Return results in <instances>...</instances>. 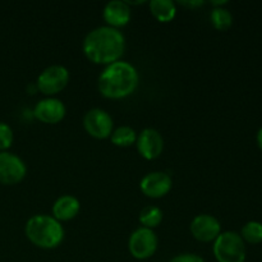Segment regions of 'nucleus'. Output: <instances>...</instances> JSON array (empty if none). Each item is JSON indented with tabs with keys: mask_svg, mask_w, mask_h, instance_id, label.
Listing matches in <instances>:
<instances>
[{
	"mask_svg": "<svg viewBox=\"0 0 262 262\" xmlns=\"http://www.w3.org/2000/svg\"><path fill=\"white\" fill-rule=\"evenodd\" d=\"M140 222L145 228L152 229L163 220V211L158 206H146L140 212Z\"/></svg>",
	"mask_w": 262,
	"mask_h": 262,
	"instance_id": "a211bd4d",
	"label": "nucleus"
},
{
	"mask_svg": "<svg viewBox=\"0 0 262 262\" xmlns=\"http://www.w3.org/2000/svg\"><path fill=\"white\" fill-rule=\"evenodd\" d=\"M150 10L160 22H170L176 17L177 7L171 0H152L150 3Z\"/></svg>",
	"mask_w": 262,
	"mask_h": 262,
	"instance_id": "2eb2a0df",
	"label": "nucleus"
},
{
	"mask_svg": "<svg viewBox=\"0 0 262 262\" xmlns=\"http://www.w3.org/2000/svg\"><path fill=\"white\" fill-rule=\"evenodd\" d=\"M27 173L26 164L12 152H0V183L12 186L22 181Z\"/></svg>",
	"mask_w": 262,
	"mask_h": 262,
	"instance_id": "0eeeda50",
	"label": "nucleus"
},
{
	"mask_svg": "<svg viewBox=\"0 0 262 262\" xmlns=\"http://www.w3.org/2000/svg\"><path fill=\"white\" fill-rule=\"evenodd\" d=\"M82 49L87 58L96 64H112L119 60L125 49V38L118 28L101 26L90 31Z\"/></svg>",
	"mask_w": 262,
	"mask_h": 262,
	"instance_id": "f257e3e1",
	"label": "nucleus"
},
{
	"mask_svg": "<svg viewBox=\"0 0 262 262\" xmlns=\"http://www.w3.org/2000/svg\"><path fill=\"white\" fill-rule=\"evenodd\" d=\"M140 76L132 64L115 61L109 64L99 77V90L102 96L109 99H123L137 89Z\"/></svg>",
	"mask_w": 262,
	"mask_h": 262,
	"instance_id": "f03ea898",
	"label": "nucleus"
},
{
	"mask_svg": "<svg viewBox=\"0 0 262 262\" xmlns=\"http://www.w3.org/2000/svg\"><path fill=\"white\" fill-rule=\"evenodd\" d=\"M33 115L40 122L48 123V124H55L59 123L66 117V105L63 101L54 97L42 99L36 104L33 109Z\"/></svg>",
	"mask_w": 262,
	"mask_h": 262,
	"instance_id": "f8f14e48",
	"label": "nucleus"
},
{
	"mask_svg": "<svg viewBox=\"0 0 262 262\" xmlns=\"http://www.w3.org/2000/svg\"><path fill=\"white\" fill-rule=\"evenodd\" d=\"M169 262H205L204 258L200 257L199 255L194 253H182V255L176 256Z\"/></svg>",
	"mask_w": 262,
	"mask_h": 262,
	"instance_id": "412c9836",
	"label": "nucleus"
},
{
	"mask_svg": "<svg viewBox=\"0 0 262 262\" xmlns=\"http://www.w3.org/2000/svg\"><path fill=\"white\" fill-rule=\"evenodd\" d=\"M212 26L219 31H225L233 25V15L227 8L216 7L211 10L210 14Z\"/></svg>",
	"mask_w": 262,
	"mask_h": 262,
	"instance_id": "f3484780",
	"label": "nucleus"
},
{
	"mask_svg": "<svg viewBox=\"0 0 262 262\" xmlns=\"http://www.w3.org/2000/svg\"><path fill=\"white\" fill-rule=\"evenodd\" d=\"M13 138H14V135H13V130L7 123L0 122V150H7L12 146Z\"/></svg>",
	"mask_w": 262,
	"mask_h": 262,
	"instance_id": "aec40b11",
	"label": "nucleus"
},
{
	"mask_svg": "<svg viewBox=\"0 0 262 262\" xmlns=\"http://www.w3.org/2000/svg\"><path fill=\"white\" fill-rule=\"evenodd\" d=\"M69 82V72L63 66H50L43 69L37 78V89L51 96L66 89Z\"/></svg>",
	"mask_w": 262,
	"mask_h": 262,
	"instance_id": "423d86ee",
	"label": "nucleus"
},
{
	"mask_svg": "<svg viewBox=\"0 0 262 262\" xmlns=\"http://www.w3.org/2000/svg\"><path fill=\"white\" fill-rule=\"evenodd\" d=\"M137 150L146 160H154L159 158L164 150V138L155 128H145L137 136Z\"/></svg>",
	"mask_w": 262,
	"mask_h": 262,
	"instance_id": "1a4fd4ad",
	"label": "nucleus"
},
{
	"mask_svg": "<svg viewBox=\"0 0 262 262\" xmlns=\"http://www.w3.org/2000/svg\"><path fill=\"white\" fill-rule=\"evenodd\" d=\"M241 237L245 241V243H251V245H258L262 242V223L260 222H248L243 225L241 230Z\"/></svg>",
	"mask_w": 262,
	"mask_h": 262,
	"instance_id": "6ab92c4d",
	"label": "nucleus"
},
{
	"mask_svg": "<svg viewBox=\"0 0 262 262\" xmlns=\"http://www.w3.org/2000/svg\"><path fill=\"white\" fill-rule=\"evenodd\" d=\"M110 140L115 146L119 147H127V146L133 145L137 141V133L133 128L128 127V125H122V127L117 128L113 130L110 135Z\"/></svg>",
	"mask_w": 262,
	"mask_h": 262,
	"instance_id": "dca6fc26",
	"label": "nucleus"
},
{
	"mask_svg": "<svg viewBox=\"0 0 262 262\" xmlns=\"http://www.w3.org/2000/svg\"><path fill=\"white\" fill-rule=\"evenodd\" d=\"M192 235L196 238L200 242H212L219 237L222 233V225H220L219 220L215 216L209 214H200L192 220L191 223Z\"/></svg>",
	"mask_w": 262,
	"mask_h": 262,
	"instance_id": "9d476101",
	"label": "nucleus"
},
{
	"mask_svg": "<svg viewBox=\"0 0 262 262\" xmlns=\"http://www.w3.org/2000/svg\"><path fill=\"white\" fill-rule=\"evenodd\" d=\"M128 250L137 260L150 258L158 250V237L155 232L145 227L136 229L128 241Z\"/></svg>",
	"mask_w": 262,
	"mask_h": 262,
	"instance_id": "39448f33",
	"label": "nucleus"
},
{
	"mask_svg": "<svg viewBox=\"0 0 262 262\" xmlns=\"http://www.w3.org/2000/svg\"><path fill=\"white\" fill-rule=\"evenodd\" d=\"M173 186L170 176L165 171H151L146 174L140 182V188L147 197L160 199L169 193Z\"/></svg>",
	"mask_w": 262,
	"mask_h": 262,
	"instance_id": "9b49d317",
	"label": "nucleus"
},
{
	"mask_svg": "<svg viewBox=\"0 0 262 262\" xmlns=\"http://www.w3.org/2000/svg\"><path fill=\"white\" fill-rule=\"evenodd\" d=\"M227 0H220V2H211L212 5H215V8L216 7H223V5L227 4Z\"/></svg>",
	"mask_w": 262,
	"mask_h": 262,
	"instance_id": "b1692460",
	"label": "nucleus"
},
{
	"mask_svg": "<svg viewBox=\"0 0 262 262\" xmlns=\"http://www.w3.org/2000/svg\"><path fill=\"white\" fill-rule=\"evenodd\" d=\"M83 127L90 136L102 140L113 133V119L104 109L95 107L84 114Z\"/></svg>",
	"mask_w": 262,
	"mask_h": 262,
	"instance_id": "6e6552de",
	"label": "nucleus"
},
{
	"mask_svg": "<svg viewBox=\"0 0 262 262\" xmlns=\"http://www.w3.org/2000/svg\"><path fill=\"white\" fill-rule=\"evenodd\" d=\"M81 209L78 200L71 194H63L53 205V214L58 222H68L77 216Z\"/></svg>",
	"mask_w": 262,
	"mask_h": 262,
	"instance_id": "4468645a",
	"label": "nucleus"
},
{
	"mask_svg": "<svg viewBox=\"0 0 262 262\" xmlns=\"http://www.w3.org/2000/svg\"><path fill=\"white\" fill-rule=\"evenodd\" d=\"M256 140H257V145L260 147V150L262 151V127L258 129L257 136H256Z\"/></svg>",
	"mask_w": 262,
	"mask_h": 262,
	"instance_id": "5701e85b",
	"label": "nucleus"
},
{
	"mask_svg": "<svg viewBox=\"0 0 262 262\" xmlns=\"http://www.w3.org/2000/svg\"><path fill=\"white\" fill-rule=\"evenodd\" d=\"M102 17H104L105 22L109 25V27H123L130 19L129 4L127 2H122V0H112L105 5Z\"/></svg>",
	"mask_w": 262,
	"mask_h": 262,
	"instance_id": "ddd939ff",
	"label": "nucleus"
},
{
	"mask_svg": "<svg viewBox=\"0 0 262 262\" xmlns=\"http://www.w3.org/2000/svg\"><path fill=\"white\" fill-rule=\"evenodd\" d=\"M181 4L184 5V7L196 8V7H201V5H204V2H202V0H197V2H181Z\"/></svg>",
	"mask_w": 262,
	"mask_h": 262,
	"instance_id": "4be33fe9",
	"label": "nucleus"
},
{
	"mask_svg": "<svg viewBox=\"0 0 262 262\" xmlns=\"http://www.w3.org/2000/svg\"><path fill=\"white\" fill-rule=\"evenodd\" d=\"M212 252L217 262H245L246 243L237 232H223L214 241Z\"/></svg>",
	"mask_w": 262,
	"mask_h": 262,
	"instance_id": "20e7f679",
	"label": "nucleus"
},
{
	"mask_svg": "<svg viewBox=\"0 0 262 262\" xmlns=\"http://www.w3.org/2000/svg\"><path fill=\"white\" fill-rule=\"evenodd\" d=\"M25 232L31 243L40 248L53 250L64 239V229L60 222L49 215H35L26 223Z\"/></svg>",
	"mask_w": 262,
	"mask_h": 262,
	"instance_id": "7ed1b4c3",
	"label": "nucleus"
}]
</instances>
